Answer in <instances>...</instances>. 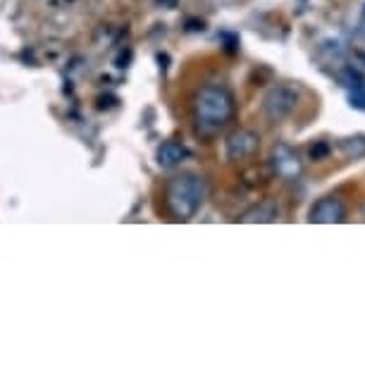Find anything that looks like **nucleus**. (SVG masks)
<instances>
[{
  "label": "nucleus",
  "mask_w": 365,
  "mask_h": 365,
  "mask_svg": "<svg viewBox=\"0 0 365 365\" xmlns=\"http://www.w3.org/2000/svg\"><path fill=\"white\" fill-rule=\"evenodd\" d=\"M329 143L325 141H315L311 148H308V155H311V160H325V158L329 155Z\"/></svg>",
  "instance_id": "9d476101"
},
{
  "label": "nucleus",
  "mask_w": 365,
  "mask_h": 365,
  "mask_svg": "<svg viewBox=\"0 0 365 365\" xmlns=\"http://www.w3.org/2000/svg\"><path fill=\"white\" fill-rule=\"evenodd\" d=\"M349 101H351V106H354V108L365 110V91H363V86L361 88H354V91L349 93Z\"/></svg>",
  "instance_id": "9b49d317"
},
{
  "label": "nucleus",
  "mask_w": 365,
  "mask_h": 365,
  "mask_svg": "<svg viewBox=\"0 0 365 365\" xmlns=\"http://www.w3.org/2000/svg\"><path fill=\"white\" fill-rule=\"evenodd\" d=\"M260 146V136L256 132H251V129H237V132H232L227 136L225 141V155L227 160H246V158H251L253 153L258 150Z\"/></svg>",
  "instance_id": "20e7f679"
},
{
  "label": "nucleus",
  "mask_w": 365,
  "mask_h": 365,
  "mask_svg": "<svg viewBox=\"0 0 365 365\" xmlns=\"http://www.w3.org/2000/svg\"><path fill=\"white\" fill-rule=\"evenodd\" d=\"M339 148L349 160H363L365 158V134L346 136V139H341Z\"/></svg>",
  "instance_id": "1a4fd4ad"
},
{
  "label": "nucleus",
  "mask_w": 365,
  "mask_h": 365,
  "mask_svg": "<svg viewBox=\"0 0 365 365\" xmlns=\"http://www.w3.org/2000/svg\"><path fill=\"white\" fill-rule=\"evenodd\" d=\"M277 215H279V205L274 201H263L253 205L251 210H246L239 220L241 222H274Z\"/></svg>",
  "instance_id": "6e6552de"
},
{
  "label": "nucleus",
  "mask_w": 365,
  "mask_h": 365,
  "mask_svg": "<svg viewBox=\"0 0 365 365\" xmlns=\"http://www.w3.org/2000/svg\"><path fill=\"white\" fill-rule=\"evenodd\" d=\"M346 220V208H344L341 198L325 196L313 205L308 212V222L313 225H339Z\"/></svg>",
  "instance_id": "39448f33"
},
{
  "label": "nucleus",
  "mask_w": 365,
  "mask_h": 365,
  "mask_svg": "<svg viewBox=\"0 0 365 365\" xmlns=\"http://www.w3.org/2000/svg\"><path fill=\"white\" fill-rule=\"evenodd\" d=\"M194 110L198 117V125L205 129H220L232 120L234 98L222 86H203L196 93Z\"/></svg>",
  "instance_id": "f03ea898"
},
{
  "label": "nucleus",
  "mask_w": 365,
  "mask_h": 365,
  "mask_svg": "<svg viewBox=\"0 0 365 365\" xmlns=\"http://www.w3.org/2000/svg\"><path fill=\"white\" fill-rule=\"evenodd\" d=\"M299 106V91L294 86H272L263 96V113L270 122H282Z\"/></svg>",
  "instance_id": "7ed1b4c3"
},
{
  "label": "nucleus",
  "mask_w": 365,
  "mask_h": 365,
  "mask_svg": "<svg viewBox=\"0 0 365 365\" xmlns=\"http://www.w3.org/2000/svg\"><path fill=\"white\" fill-rule=\"evenodd\" d=\"M189 158V148L179 141H165L155 150V160L160 168H177L179 163H184Z\"/></svg>",
  "instance_id": "0eeeda50"
},
{
  "label": "nucleus",
  "mask_w": 365,
  "mask_h": 365,
  "mask_svg": "<svg viewBox=\"0 0 365 365\" xmlns=\"http://www.w3.org/2000/svg\"><path fill=\"white\" fill-rule=\"evenodd\" d=\"M272 168L282 179H287V182H294V179L301 175L299 155H296V150L292 146H287V143H277V146L272 148Z\"/></svg>",
  "instance_id": "423d86ee"
},
{
  "label": "nucleus",
  "mask_w": 365,
  "mask_h": 365,
  "mask_svg": "<svg viewBox=\"0 0 365 365\" xmlns=\"http://www.w3.org/2000/svg\"><path fill=\"white\" fill-rule=\"evenodd\" d=\"M205 201V184L196 175L172 177L165 189V203L177 220H191Z\"/></svg>",
  "instance_id": "f257e3e1"
}]
</instances>
